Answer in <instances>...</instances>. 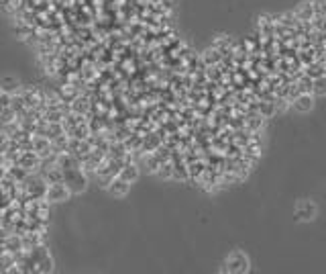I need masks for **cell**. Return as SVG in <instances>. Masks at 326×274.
<instances>
[{"mask_svg":"<svg viewBox=\"0 0 326 274\" xmlns=\"http://www.w3.org/2000/svg\"><path fill=\"white\" fill-rule=\"evenodd\" d=\"M312 94H316V96H324V94H326V74L314 78V82H312Z\"/></svg>","mask_w":326,"mask_h":274,"instance_id":"cell-13","label":"cell"},{"mask_svg":"<svg viewBox=\"0 0 326 274\" xmlns=\"http://www.w3.org/2000/svg\"><path fill=\"white\" fill-rule=\"evenodd\" d=\"M316 215V207H314V203H310V201H302V203H298V207H295V219H312Z\"/></svg>","mask_w":326,"mask_h":274,"instance_id":"cell-5","label":"cell"},{"mask_svg":"<svg viewBox=\"0 0 326 274\" xmlns=\"http://www.w3.org/2000/svg\"><path fill=\"white\" fill-rule=\"evenodd\" d=\"M202 60H204L206 68H208V66H220V62H222V53L216 50V47H212V50H208V51L202 55Z\"/></svg>","mask_w":326,"mask_h":274,"instance_id":"cell-10","label":"cell"},{"mask_svg":"<svg viewBox=\"0 0 326 274\" xmlns=\"http://www.w3.org/2000/svg\"><path fill=\"white\" fill-rule=\"evenodd\" d=\"M294 17L298 18V21H304V23H310L312 18H314V6H312V2H304V4H300L298 8H295V13H294Z\"/></svg>","mask_w":326,"mask_h":274,"instance_id":"cell-6","label":"cell"},{"mask_svg":"<svg viewBox=\"0 0 326 274\" xmlns=\"http://www.w3.org/2000/svg\"><path fill=\"white\" fill-rule=\"evenodd\" d=\"M275 111H278L275 101H259V104H257V113L261 117H271Z\"/></svg>","mask_w":326,"mask_h":274,"instance_id":"cell-12","label":"cell"},{"mask_svg":"<svg viewBox=\"0 0 326 274\" xmlns=\"http://www.w3.org/2000/svg\"><path fill=\"white\" fill-rule=\"evenodd\" d=\"M312 6H314V15L326 17V0H314Z\"/></svg>","mask_w":326,"mask_h":274,"instance_id":"cell-15","label":"cell"},{"mask_svg":"<svg viewBox=\"0 0 326 274\" xmlns=\"http://www.w3.org/2000/svg\"><path fill=\"white\" fill-rule=\"evenodd\" d=\"M312 78L310 76H306L304 72L298 76V80H295L294 84H295V88H298V92H310L312 94Z\"/></svg>","mask_w":326,"mask_h":274,"instance_id":"cell-11","label":"cell"},{"mask_svg":"<svg viewBox=\"0 0 326 274\" xmlns=\"http://www.w3.org/2000/svg\"><path fill=\"white\" fill-rule=\"evenodd\" d=\"M292 106L298 113H308L312 109V94L310 92H300L295 99L292 101Z\"/></svg>","mask_w":326,"mask_h":274,"instance_id":"cell-4","label":"cell"},{"mask_svg":"<svg viewBox=\"0 0 326 274\" xmlns=\"http://www.w3.org/2000/svg\"><path fill=\"white\" fill-rule=\"evenodd\" d=\"M72 197V188L67 187V184L62 180V182H53L47 187V199L51 203H62V201H67Z\"/></svg>","mask_w":326,"mask_h":274,"instance_id":"cell-1","label":"cell"},{"mask_svg":"<svg viewBox=\"0 0 326 274\" xmlns=\"http://www.w3.org/2000/svg\"><path fill=\"white\" fill-rule=\"evenodd\" d=\"M226 272H247L249 270V260L241 252H233L229 260H226Z\"/></svg>","mask_w":326,"mask_h":274,"instance_id":"cell-2","label":"cell"},{"mask_svg":"<svg viewBox=\"0 0 326 274\" xmlns=\"http://www.w3.org/2000/svg\"><path fill=\"white\" fill-rule=\"evenodd\" d=\"M0 94H2V90H0Z\"/></svg>","mask_w":326,"mask_h":274,"instance_id":"cell-16","label":"cell"},{"mask_svg":"<svg viewBox=\"0 0 326 274\" xmlns=\"http://www.w3.org/2000/svg\"><path fill=\"white\" fill-rule=\"evenodd\" d=\"M0 90L6 94H16V92H21L23 88L15 78H2V80H0Z\"/></svg>","mask_w":326,"mask_h":274,"instance_id":"cell-9","label":"cell"},{"mask_svg":"<svg viewBox=\"0 0 326 274\" xmlns=\"http://www.w3.org/2000/svg\"><path fill=\"white\" fill-rule=\"evenodd\" d=\"M312 31H318V33H326V17L320 15H314V18L310 21Z\"/></svg>","mask_w":326,"mask_h":274,"instance_id":"cell-14","label":"cell"},{"mask_svg":"<svg viewBox=\"0 0 326 274\" xmlns=\"http://www.w3.org/2000/svg\"><path fill=\"white\" fill-rule=\"evenodd\" d=\"M118 176L121 178H124L126 182H135L137 176H139V170H137V166L133 162H126L121 166V170H118Z\"/></svg>","mask_w":326,"mask_h":274,"instance_id":"cell-8","label":"cell"},{"mask_svg":"<svg viewBox=\"0 0 326 274\" xmlns=\"http://www.w3.org/2000/svg\"><path fill=\"white\" fill-rule=\"evenodd\" d=\"M128 187H131V182H126L124 178H121V176L116 174L106 188H108V192H110L112 197H124V194L128 192Z\"/></svg>","mask_w":326,"mask_h":274,"instance_id":"cell-3","label":"cell"},{"mask_svg":"<svg viewBox=\"0 0 326 274\" xmlns=\"http://www.w3.org/2000/svg\"><path fill=\"white\" fill-rule=\"evenodd\" d=\"M304 74L310 76L312 80H314V78H318V76H324L326 74V62L316 60V62H312L308 66H304Z\"/></svg>","mask_w":326,"mask_h":274,"instance_id":"cell-7","label":"cell"}]
</instances>
